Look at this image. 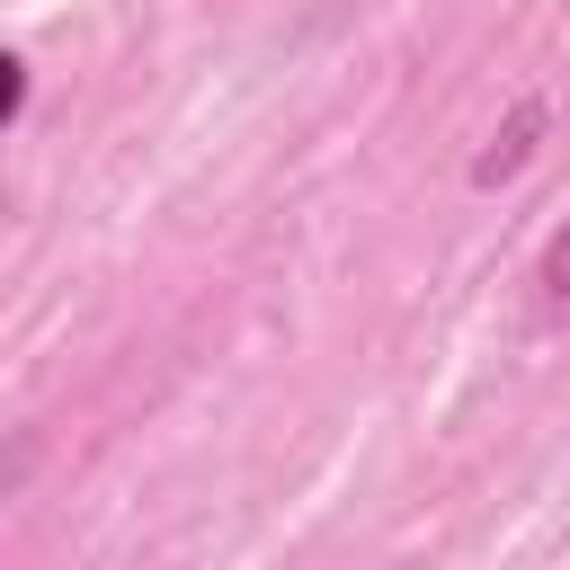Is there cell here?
Masks as SVG:
<instances>
[{"instance_id": "obj_3", "label": "cell", "mask_w": 570, "mask_h": 570, "mask_svg": "<svg viewBox=\"0 0 570 570\" xmlns=\"http://www.w3.org/2000/svg\"><path fill=\"white\" fill-rule=\"evenodd\" d=\"M0 116H9V125L27 116V62H18V53H9V107H0Z\"/></svg>"}, {"instance_id": "obj_1", "label": "cell", "mask_w": 570, "mask_h": 570, "mask_svg": "<svg viewBox=\"0 0 570 570\" xmlns=\"http://www.w3.org/2000/svg\"><path fill=\"white\" fill-rule=\"evenodd\" d=\"M534 134H543V98H517V107H508V125L490 134V151L472 160V187H499V178H517V169H525V151H534Z\"/></svg>"}, {"instance_id": "obj_2", "label": "cell", "mask_w": 570, "mask_h": 570, "mask_svg": "<svg viewBox=\"0 0 570 570\" xmlns=\"http://www.w3.org/2000/svg\"><path fill=\"white\" fill-rule=\"evenodd\" d=\"M543 285H552V303H570V232H552V249H543Z\"/></svg>"}]
</instances>
